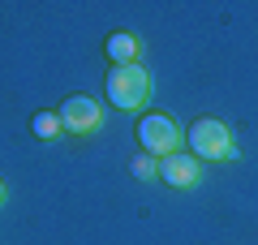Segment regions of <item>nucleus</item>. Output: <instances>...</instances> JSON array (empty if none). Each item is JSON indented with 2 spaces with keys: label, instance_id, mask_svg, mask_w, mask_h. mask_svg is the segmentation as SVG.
<instances>
[{
  "label": "nucleus",
  "instance_id": "7",
  "mask_svg": "<svg viewBox=\"0 0 258 245\" xmlns=\"http://www.w3.org/2000/svg\"><path fill=\"white\" fill-rule=\"evenodd\" d=\"M30 129H35V138H43V142H52V138L64 134V125H60V116H56V112H35Z\"/></svg>",
  "mask_w": 258,
  "mask_h": 245
},
{
  "label": "nucleus",
  "instance_id": "8",
  "mask_svg": "<svg viewBox=\"0 0 258 245\" xmlns=\"http://www.w3.org/2000/svg\"><path fill=\"white\" fill-rule=\"evenodd\" d=\"M129 163H134V176H138V181H155V176H159V159L147 155V151H142L138 159H129Z\"/></svg>",
  "mask_w": 258,
  "mask_h": 245
},
{
  "label": "nucleus",
  "instance_id": "9",
  "mask_svg": "<svg viewBox=\"0 0 258 245\" xmlns=\"http://www.w3.org/2000/svg\"><path fill=\"white\" fill-rule=\"evenodd\" d=\"M5 198H9V185H5V181H0V207H5Z\"/></svg>",
  "mask_w": 258,
  "mask_h": 245
},
{
  "label": "nucleus",
  "instance_id": "1",
  "mask_svg": "<svg viewBox=\"0 0 258 245\" xmlns=\"http://www.w3.org/2000/svg\"><path fill=\"white\" fill-rule=\"evenodd\" d=\"M108 99L120 112H138L151 99V73L142 65H112L108 69Z\"/></svg>",
  "mask_w": 258,
  "mask_h": 245
},
{
  "label": "nucleus",
  "instance_id": "4",
  "mask_svg": "<svg viewBox=\"0 0 258 245\" xmlns=\"http://www.w3.org/2000/svg\"><path fill=\"white\" fill-rule=\"evenodd\" d=\"M56 116H60L64 134H95V129H103V108L95 95H69Z\"/></svg>",
  "mask_w": 258,
  "mask_h": 245
},
{
  "label": "nucleus",
  "instance_id": "3",
  "mask_svg": "<svg viewBox=\"0 0 258 245\" xmlns=\"http://www.w3.org/2000/svg\"><path fill=\"white\" fill-rule=\"evenodd\" d=\"M138 142H142L147 155L168 159V155L181 151V129H176V120L168 116V112H147V116L138 120Z\"/></svg>",
  "mask_w": 258,
  "mask_h": 245
},
{
  "label": "nucleus",
  "instance_id": "5",
  "mask_svg": "<svg viewBox=\"0 0 258 245\" xmlns=\"http://www.w3.org/2000/svg\"><path fill=\"white\" fill-rule=\"evenodd\" d=\"M159 176H164V185H172V190H189V185H198V176H203V163L194 159V155L176 151V155H168V159H159Z\"/></svg>",
  "mask_w": 258,
  "mask_h": 245
},
{
  "label": "nucleus",
  "instance_id": "6",
  "mask_svg": "<svg viewBox=\"0 0 258 245\" xmlns=\"http://www.w3.org/2000/svg\"><path fill=\"white\" fill-rule=\"evenodd\" d=\"M103 52H108V60H112V65H138L142 43H138V35H129V30H116V35H108Z\"/></svg>",
  "mask_w": 258,
  "mask_h": 245
},
{
  "label": "nucleus",
  "instance_id": "2",
  "mask_svg": "<svg viewBox=\"0 0 258 245\" xmlns=\"http://www.w3.org/2000/svg\"><path fill=\"white\" fill-rule=\"evenodd\" d=\"M189 146H194V159H237L232 129L215 116H198L189 125Z\"/></svg>",
  "mask_w": 258,
  "mask_h": 245
}]
</instances>
